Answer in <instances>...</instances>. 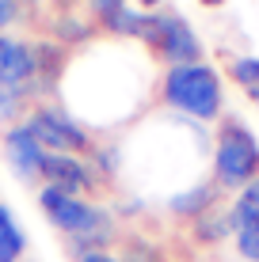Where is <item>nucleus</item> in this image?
<instances>
[{
  "label": "nucleus",
  "mask_w": 259,
  "mask_h": 262,
  "mask_svg": "<svg viewBox=\"0 0 259 262\" xmlns=\"http://www.w3.org/2000/svg\"><path fill=\"white\" fill-rule=\"evenodd\" d=\"M229 221H233V236L240 228H255L259 224V179H252V183L236 194L233 209H229Z\"/></svg>",
  "instance_id": "10"
},
{
  "label": "nucleus",
  "mask_w": 259,
  "mask_h": 262,
  "mask_svg": "<svg viewBox=\"0 0 259 262\" xmlns=\"http://www.w3.org/2000/svg\"><path fill=\"white\" fill-rule=\"evenodd\" d=\"M80 262H126V258H114V255H107V251H84Z\"/></svg>",
  "instance_id": "21"
},
{
  "label": "nucleus",
  "mask_w": 259,
  "mask_h": 262,
  "mask_svg": "<svg viewBox=\"0 0 259 262\" xmlns=\"http://www.w3.org/2000/svg\"><path fill=\"white\" fill-rule=\"evenodd\" d=\"M27 92H31V88H4L0 84V122H12L15 114H19Z\"/></svg>",
  "instance_id": "16"
},
{
  "label": "nucleus",
  "mask_w": 259,
  "mask_h": 262,
  "mask_svg": "<svg viewBox=\"0 0 259 262\" xmlns=\"http://www.w3.org/2000/svg\"><path fill=\"white\" fill-rule=\"evenodd\" d=\"M233 232V221H229V213H213V216H206L202 213L198 216V239H221V236H229Z\"/></svg>",
  "instance_id": "15"
},
{
  "label": "nucleus",
  "mask_w": 259,
  "mask_h": 262,
  "mask_svg": "<svg viewBox=\"0 0 259 262\" xmlns=\"http://www.w3.org/2000/svg\"><path fill=\"white\" fill-rule=\"evenodd\" d=\"M27 129L38 137V144L46 152H80V148L92 144L88 129L65 106H34V111L27 114Z\"/></svg>",
  "instance_id": "5"
},
{
  "label": "nucleus",
  "mask_w": 259,
  "mask_h": 262,
  "mask_svg": "<svg viewBox=\"0 0 259 262\" xmlns=\"http://www.w3.org/2000/svg\"><path fill=\"white\" fill-rule=\"evenodd\" d=\"M164 103L175 106L180 114H191L198 122H213L225 106L221 95V76L210 65L194 61V65H175L164 76Z\"/></svg>",
  "instance_id": "1"
},
{
  "label": "nucleus",
  "mask_w": 259,
  "mask_h": 262,
  "mask_svg": "<svg viewBox=\"0 0 259 262\" xmlns=\"http://www.w3.org/2000/svg\"><path fill=\"white\" fill-rule=\"evenodd\" d=\"M34 80V50L19 38H0V84L31 88Z\"/></svg>",
  "instance_id": "8"
},
{
  "label": "nucleus",
  "mask_w": 259,
  "mask_h": 262,
  "mask_svg": "<svg viewBox=\"0 0 259 262\" xmlns=\"http://www.w3.org/2000/svg\"><path fill=\"white\" fill-rule=\"evenodd\" d=\"M213 194H217V186H213V183H202V186H194V190H183V194H175L168 205H172L175 213H183V216H194V221H198L202 213H210V209H213V202H217Z\"/></svg>",
  "instance_id": "11"
},
{
  "label": "nucleus",
  "mask_w": 259,
  "mask_h": 262,
  "mask_svg": "<svg viewBox=\"0 0 259 262\" xmlns=\"http://www.w3.org/2000/svg\"><path fill=\"white\" fill-rule=\"evenodd\" d=\"M145 15L149 12H141V8H122L118 15L103 19V27L114 31V34H126V38H141V31H145Z\"/></svg>",
  "instance_id": "14"
},
{
  "label": "nucleus",
  "mask_w": 259,
  "mask_h": 262,
  "mask_svg": "<svg viewBox=\"0 0 259 262\" xmlns=\"http://www.w3.org/2000/svg\"><path fill=\"white\" fill-rule=\"evenodd\" d=\"M141 42H149L164 61L175 65H194L202 57V42L194 34V27L183 19V15H160L149 12L145 15V31H141Z\"/></svg>",
  "instance_id": "4"
},
{
  "label": "nucleus",
  "mask_w": 259,
  "mask_h": 262,
  "mask_svg": "<svg viewBox=\"0 0 259 262\" xmlns=\"http://www.w3.org/2000/svg\"><path fill=\"white\" fill-rule=\"evenodd\" d=\"M198 4H206V8H221L225 0H198Z\"/></svg>",
  "instance_id": "22"
},
{
  "label": "nucleus",
  "mask_w": 259,
  "mask_h": 262,
  "mask_svg": "<svg viewBox=\"0 0 259 262\" xmlns=\"http://www.w3.org/2000/svg\"><path fill=\"white\" fill-rule=\"evenodd\" d=\"M213 175H217L221 186H240V190L252 179H259V141L240 118L221 122L217 152H213Z\"/></svg>",
  "instance_id": "3"
},
{
  "label": "nucleus",
  "mask_w": 259,
  "mask_h": 262,
  "mask_svg": "<svg viewBox=\"0 0 259 262\" xmlns=\"http://www.w3.org/2000/svg\"><path fill=\"white\" fill-rule=\"evenodd\" d=\"M61 61H65V53H61V46H53V42H46V46L34 50V80H46V84H57L61 76Z\"/></svg>",
  "instance_id": "13"
},
{
  "label": "nucleus",
  "mask_w": 259,
  "mask_h": 262,
  "mask_svg": "<svg viewBox=\"0 0 259 262\" xmlns=\"http://www.w3.org/2000/svg\"><path fill=\"white\" fill-rule=\"evenodd\" d=\"M4 152H8L12 167L19 171L23 179L38 175V171H42V160H46V148L38 144V137H34L31 129H27V122L8 125V133H4Z\"/></svg>",
  "instance_id": "6"
},
{
  "label": "nucleus",
  "mask_w": 259,
  "mask_h": 262,
  "mask_svg": "<svg viewBox=\"0 0 259 262\" xmlns=\"http://www.w3.org/2000/svg\"><path fill=\"white\" fill-rule=\"evenodd\" d=\"M38 175L46 179V186H57V190H69V194H80L92 186V171L69 152H46Z\"/></svg>",
  "instance_id": "7"
},
{
  "label": "nucleus",
  "mask_w": 259,
  "mask_h": 262,
  "mask_svg": "<svg viewBox=\"0 0 259 262\" xmlns=\"http://www.w3.org/2000/svg\"><path fill=\"white\" fill-rule=\"evenodd\" d=\"M92 8H95V15H99V23H103V19H111V15H118L122 8H126V0H92Z\"/></svg>",
  "instance_id": "18"
},
{
  "label": "nucleus",
  "mask_w": 259,
  "mask_h": 262,
  "mask_svg": "<svg viewBox=\"0 0 259 262\" xmlns=\"http://www.w3.org/2000/svg\"><path fill=\"white\" fill-rule=\"evenodd\" d=\"M15 12H19V8H15V0H0V31L15 19Z\"/></svg>",
  "instance_id": "20"
},
{
  "label": "nucleus",
  "mask_w": 259,
  "mask_h": 262,
  "mask_svg": "<svg viewBox=\"0 0 259 262\" xmlns=\"http://www.w3.org/2000/svg\"><path fill=\"white\" fill-rule=\"evenodd\" d=\"M236 251H240L244 258L259 262V224H255V228H240V232H236Z\"/></svg>",
  "instance_id": "17"
},
{
  "label": "nucleus",
  "mask_w": 259,
  "mask_h": 262,
  "mask_svg": "<svg viewBox=\"0 0 259 262\" xmlns=\"http://www.w3.org/2000/svg\"><path fill=\"white\" fill-rule=\"evenodd\" d=\"M38 202H42V209H46L50 221L57 224L69 239H76V247H95V243L107 239V213L99 205L84 202L80 194L57 190V186H42Z\"/></svg>",
  "instance_id": "2"
},
{
  "label": "nucleus",
  "mask_w": 259,
  "mask_h": 262,
  "mask_svg": "<svg viewBox=\"0 0 259 262\" xmlns=\"http://www.w3.org/2000/svg\"><path fill=\"white\" fill-rule=\"evenodd\" d=\"M27 251V236L19 228V221H15L12 205L0 202V262H19Z\"/></svg>",
  "instance_id": "9"
},
{
  "label": "nucleus",
  "mask_w": 259,
  "mask_h": 262,
  "mask_svg": "<svg viewBox=\"0 0 259 262\" xmlns=\"http://www.w3.org/2000/svg\"><path fill=\"white\" fill-rule=\"evenodd\" d=\"M137 4H141V8H156L160 0H137Z\"/></svg>",
  "instance_id": "23"
},
{
  "label": "nucleus",
  "mask_w": 259,
  "mask_h": 262,
  "mask_svg": "<svg viewBox=\"0 0 259 262\" xmlns=\"http://www.w3.org/2000/svg\"><path fill=\"white\" fill-rule=\"evenodd\" d=\"M57 31L65 34L69 42H80V38H88V27H84V23H76V19H61V23H57Z\"/></svg>",
  "instance_id": "19"
},
{
  "label": "nucleus",
  "mask_w": 259,
  "mask_h": 262,
  "mask_svg": "<svg viewBox=\"0 0 259 262\" xmlns=\"http://www.w3.org/2000/svg\"><path fill=\"white\" fill-rule=\"evenodd\" d=\"M229 76L240 84V92H244L252 103H259V57H236L233 61V69H229Z\"/></svg>",
  "instance_id": "12"
}]
</instances>
